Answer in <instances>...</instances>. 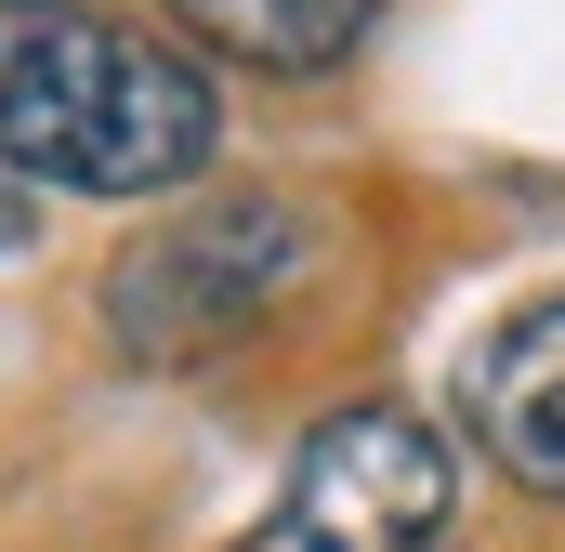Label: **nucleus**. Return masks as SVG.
I'll return each mask as SVG.
<instances>
[{"label": "nucleus", "instance_id": "423d86ee", "mask_svg": "<svg viewBox=\"0 0 565 552\" xmlns=\"http://www.w3.org/2000/svg\"><path fill=\"white\" fill-rule=\"evenodd\" d=\"M13 251H26V198L0 184V264H13Z\"/></svg>", "mask_w": 565, "mask_h": 552}, {"label": "nucleus", "instance_id": "39448f33", "mask_svg": "<svg viewBox=\"0 0 565 552\" xmlns=\"http://www.w3.org/2000/svg\"><path fill=\"white\" fill-rule=\"evenodd\" d=\"M369 13H382V0H171V26H184L198 53L264 66V79H316V66H342V53L369 40Z\"/></svg>", "mask_w": 565, "mask_h": 552}, {"label": "nucleus", "instance_id": "20e7f679", "mask_svg": "<svg viewBox=\"0 0 565 552\" xmlns=\"http://www.w3.org/2000/svg\"><path fill=\"white\" fill-rule=\"evenodd\" d=\"M473 434H487V460H500L513 487L565 500V289L526 302V316L473 355Z\"/></svg>", "mask_w": 565, "mask_h": 552}, {"label": "nucleus", "instance_id": "f03ea898", "mask_svg": "<svg viewBox=\"0 0 565 552\" xmlns=\"http://www.w3.org/2000/svg\"><path fill=\"white\" fill-rule=\"evenodd\" d=\"M316 264V211L277 184H211L184 211H158L132 251L106 264V342L132 369H198L224 342H250Z\"/></svg>", "mask_w": 565, "mask_h": 552}, {"label": "nucleus", "instance_id": "f257e3e1", "mask_svg": "<svg viewBox=\"0 0 565 552\" xmlns=\"http://www.w3.org/2000/svg\"><path fill=\"white\" fill-rule=\"evenodd\" d=\"M224 145V106L198 79V53L53 13L0 53V184H53V198H171L198 158Z\"/></svg>", "mask_w": 565, "mask_h": 552}, {"label": "nucleus", "instance_id": "7ed1b4c3", "mask_svg": "<svg viewBox=\"0 0 565 552\" xmlns=\"http://www.w3.org/2000/svg\"><path fill=\"white\" fill-rule=\"evenodd\" d=\"M447 527V447L422 408H329L289 460L250 552H434Z\"/></svg>", "mask_w": 565, "mask_h": 552}]
</instances>
